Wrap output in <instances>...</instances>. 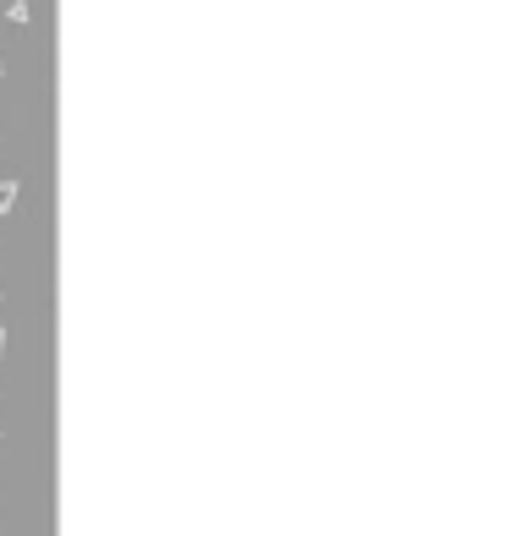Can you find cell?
Listing matches in <instances>:
<instances>
[{"label":"cell","instance_id":"obj_1","mask_svg":"<svg viewBox=\"0 0 509 536\" xmlns=\"http://www.w3.org/2000/svg\"><path fill=\"white\" fill-rule=\"evenodd\" d=\"M17 192H22L17 181H0V214H11V203H17Z\"/></svg>","mask_w":509,"mask_h":536},{"label":"cell","instance_id":"obj_2","mask_svg":"<svg viewBox=\"0 0 509 536\" xmlns=\"http://www.w3.org/2000/svg\"><path fill=\"white\" fill-rule=\"evenodd\" d=\"M0 356H6V329H0Z\"/></svg>","mask_w":509,"mask_h":536}]
</instances>
